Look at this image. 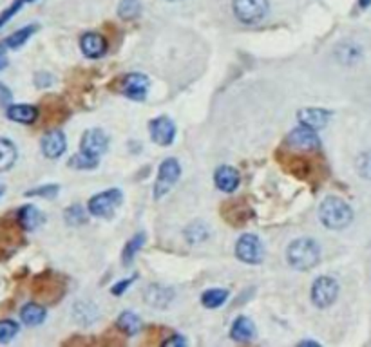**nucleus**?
<instances>
[{"instance_id": "obj_31", "label": "nucleus", "mask_w": 371, "mask_h": 347, "mask_svg": "<svg viewBox=\"0 0 371 347\" xmlns=\"http://www.w3.org/2000/svg\"><path fill=\"white\" fill-rule=\"evenodd\" d=\"M288 168H290V172H294L295 176H299V177L306 176L308 170H310V168H308V163L301 158H290Z\"/></svg>"}, {"instance_id": "obj_26", "label": "nucleus", "mask_w": 371, "mask_h": 347, "mask_svg": "<svg viewBox=\"0 0 371 347\" xmlns=\"http://www.w3.org/2000/svg\"><path fill=\"white\" fill-rule=\"evenodd\" d=\"M143 243H145L143 234L134 235V239L127 243V248H125V252H123V261H125V264L127 262L132 261V257L136 255V252H140V248L143 246Z\"/></svg>"}, {"instance_id": "obj_9", "label": "nucleus", "mask_w": 371, "mask_h": 347, "mask_svg": "<svg viewBox=\"0 0 371 347\" xmlns=\"http://www.w3.org/2000/svg\"><path fill=\"white\" fill-rule=\"evenodd\" d=\"M149 131L154 143L161 145V147H168L174 141V138H176V125L167 116L152 120L149 125Z\"/></svg>"}, {"instance_id": "obj_23", "label": "nucleus", "mask_w": 371, "mask_h": 347, "mask_svg": "<svg viewBox=\"0 0 371 347\" xmlns=\"http://www.w3.org/2000/svg\"><path fill=\"white\" fill-rule=\"evenodd\" d=\"M35 31L36 26H27L24 27V29H20V31L13 33L11 36H8L2 44L6 45V49H18L20 45H24L27 40H29V36H31Z\"/></svg>"}, {"instance_id": "obj_19", "label": "nucleus", "mask_w": 371, "mask_h": 347, "mask_svg": "<svg viewBox=\"0 0 371 347\" xmlns=\"http://www.w3.org/2000/svg\"><path fill=\"white\" fill-rule=\"evenodd\" d=\"M18 223L26 232H31L35 228H38L42 223V213L36 210L35 207H24L18 212Z\"/></svg>"}, {"instance_id": "obj_25", "label": "nucleus", "mask_w": 371, "mask_h": 347, "mask_svg": "<svg viewBox=\"0 0 371 347\" xmlns=\"http://www.w3.org/2000/svg\"><path fill=\"white\" fill-rule=\"evenodd\" d=\"M141 11V4L138 0H122V4L118 8V13L122 18H134Z\"/></svg>"}, {"instance_id": "obj_14", "label": "nucleus", "mask_w": 371, "mask_h": 347, "mask_svg": "<svg viewBox=\"0 0 371 347\" xmlns=\"http://www.w3.org/2000/svg\"><path fill=\"white\" fill-rule=\"evenodd\" d=\"M328 120H330V113L322 111V108H303V111H299V122L313 129V131L322 129L328 123Z\"/></svg>"}, {"instance_id": "obj_6", "label": "nucleus", "mask_w": 371, "mask_h": 347, "mask_svg": "<svg viewBox=\"0 0 371 347\" xmlns=\"http://www.w3.org/2000/svg\"><path fill=\"white\" fill-rule=\"evenodd\" d=\"M181 168L180 163L176 159H165V161L159 165V174H158V181H156V190H154V197L159 199L163 195L167 194L168 190L172 188V185L180 179Z\"/></svg>"}, {"instance_id": "obj_3", "label": "nucleus", "mask_w": 371, "mask_h": 347, "mask_svg": "<svg viewBox=\"0 0 371 347\" xmlns=\"http://www.w3.org/2000/svg\"><path fill=\"white\" fill-rule=\"evenodd\" d=\"M234 13L244 24H255L268 13V0H234Z\"/></svg>"}, {"instance_id": "obj_36", "label": "nucleus", "mask_w": 371, "mask_h": 347, "mask_svg": "<svg viewBox=\"0 0 371 347\" xmlns=\"http://www.w3.org/2000/svg\"><path fill=\"white\" fill-rule=\"evenodd\" d=\"M187 344V340L185 339H181V337H172V339H168V340H165V342H163V346H185Z\"/></svg>"}, {"instance_id": "obj_28", "label": "nucleus", "mask_w": 371, "mask_h": 347, "mask_svg": "<svg viewBox=\"0 0 371 347\" xmlns=\"http://www.w3.org/2000/svg\"><path fill=\"white\" fill-rule=\"evenodd\" d=\"M65 221L71 226L84 225V223H86V212H84V208L78 207V204L68 208V210H65Z\"/></svg>"}, {"instance_id": "obj_15", "label": "nucleus", "mask_w": 371, "mask_h": 347, "mask_svg": "<svg viewBox=\"0 0 371 347\" xmlns=\"http://www.w3.org/2000/svg\"><path fill=\"white\" fill-rule=\"evenodd\" d=\"M174 298V291L165 286H149V289L145 291V300L152 307H167Z\"/></svg>"}, {"instance_id": "obj_39", "label": "nucleus", "mask_w": 371, "mask_h": 347, "mask_svg": "<svg viewBox=\"0 0 371 347\" xmlns=\"http://www.w3.org/2000/svg\"><path fill=\"white\" fill-rule=\"evenodd\" d=\"M2 194H4V186L0 185V195H2Z\"/></svg>"}, {"instance_id": "obj_30", "label": "nucleus", "mask_w": 371, "mask_h": 347, "mask_svg": "<svg viewBox=\"0 0 371 347\" xmlns=\"http://www.w3.org/2000/svg\"><path fill=\"white\" fill-rule=\"evenodd\" d=\"M18 333V324L13 321H0V344L9 342Z\"/></svg>"}, {"instance_id": "obj_1", "label": "nucleus", "mask_w": 371, "mask_h": 347, "mask_svg": "<svg viewBox=\"0 0 371 347\" xmlns=\"http://www.w3.org/2000/svg\"><path fill=\"white\" fill-rule=\"evenodd\" d=\"M322 225L331 228V230H342L352 223L353 212L348 204L339 197H328L319 208Z\"/></svg>"}, {"instance_id": "obj_24", "label": "nucleus", "mask_w": 371, "mask_h": 347, "mask_svg": "<svg viewBox=\"0 0 371 347\" xmlns=\"http://www.w3.org/2000/svg\"><path fill=\"white\" fill-rule=\"evenodd\" d=\"M228 298V291L223 288H217V289H208V291H205L203 297H201V302H203L205 307H219L225 304V300Z\"/></svg>"}, {"instance_id": "obj_4", "label": "nucleus", "mask_w": 371, "mask_h": 347, "mask_svg": "<svg viewBox=\"0 0 371 347\" xmlns=\"http://www.w3.org/2000/svg\"><path fill=\"white\" fill-rule=\"evenodd\" d=\"M120 203H122V192L118 188H111L90 199L89 212L96 217H109L113 216Z\"/></svg>"}, {"instance_id": "obj_38", "label": "nucleus", "mask_w": 371, "mask_h": 347, "mask_svg": "<svg viewBox=\"0 0 371 347\" xmlns=\"http://www.w3.org/2000/svg\"><path fill=\"white\" fill-rule=\"evenodd\" d=\"M358 6H361V8H370L371 6V0H358Z\"/></svg>"}, {"instance_id": "obj_22", "label": "nucleus", "mask_w": 371, "mask_h": 347, "mask_svg": "<svg viewBox=\"0 0 371 347\" xmlns=\"http://www.w3.org/2000/svg\"><path fill=\"white\" fill-rule=\"evenodd\" d=\"M15 159H17V149L9 140L0 138V170H8L13 167Z\"/></svg>"}, {"instance_id": "obj_35", "label": "nucleus", "mask_w": 371, "mask_h": 347, "mask_svg": "<svg viewBox=\"0 0 371 347\" xmlns=\"http://www.w3.org/2000/svg\"><path fill=\"white\" fill-rule=\"evenodd\" d=\"M132 280H134V279L123 280V282H120V284L113 286V295H122L123 291H125V288H129V286L132 284Z\"/></svg>"}, {"instance_id": "obj_21", "label": "nucleus", "mask_w": 371, "mask_h": 347, "mask_svg": "<svg viewBox=\"0 0 371 347\" xmlns=\"http://www.w3.org/2000/svg\"><path fill=\"white\" fill-rule=\"evenodd\" d=\"M116 328L120 331H123L125 334H136L141 330V321L140 316L132 312H125L118 316Z\"/></svg>"}, {"instance_id": "obj_2", "label": "nucleus", "mask_w": 371, "mask_h": 347, "mask_svg": "<svg viewBox=\"0 0 371 347\" xmlns=\"http://www.w3.org/2000/svg\"><path fill=\"white\" fill-rule=\"evenodd\" d=\"M288 262L295 270H310L319 262V244L312 239H297L288 246Z\"/></svg>"}, {"instance_id": "obj_17", "label": "nucleus", "mask_w": 371, "mask_h": 347, "mask_svg": "<svg viewBox=\"0 0 371 347\" xmlns=\"http://www.w3.org/2000/svg\"><path fill=\"white\" fill-rule=\"evenodd\" d=\"M253 333H255V330H253L252 321L246 318V316L235 318V322L232 324L230 337L234 340H237V342H248V340L253 339Z\"/></svg>"}, {"instance_id": "obj_37", "label": "nucleus", "mask_w": 371, "mask_h": 347, "mask_svg": "<svg viewBox=\"0 0 371 347\" xmlns=\"http://www.w3.org/2000/svg\"><path fill=\"white\" fill-rule=\"evenodd\" d=\"M6 45L4 44H0V71L8 65V58H6Z\"/></svg>"}, {"instance_id": "obj_27", "label": "nucleus", "mask_w": 371, "mask_h": 347, "mask_svg": "<svg viewBox=\"0 0 371 347\" xmlns=\"http://www.w3.org/2000/svg\"><path fill=\"white\" fill-rule=\"evenodd\" d=\"M96 165H98V158H93V156H87V154L80 152L77 154L74 158L69 161V167H74V168H95Z\"/></svg>"}, {"instance_id": "obj_12", "label": "nucleus", "mask_w": 371, "mask_h": 347, "mask_svg": "<svg viewBox=\"0 0 371 347\" xmlns=\"http://www.w3.org/2000/svg\"><path fill=\"white\" fill-rule=\"evenodd\" d=\"M42 152L45 158L56 159L65 152V136L62 131H49L42 140Z\"/></svg>"}, {"instance_id": "obj_33", "label": "nucleus", "mask_w": 371, "mask_h": 347, "mask_svg": "<svg viewBox=\"0 0 371 347\" xmlns=\"http://www.w3.org/2000/svg\"><path fill=\"white\" fill-rule=\"evenodd\" d=\"M58 194V186L49 185V186H40V188L29 190L26 195H42V197H53V195Z\"/></svg>"}, {"instance_id": "obj_34", "label": "nucleus", "mask_w": 371, "mask_h": 347, "mask_svg": "<svg viewBox=\"0 0 371 347\" xmlns=\"http://www.w3.org/2000/svg\"><path fill=\"white\" fill-rule=\"evenodd\" d=\"M11 92H9L8 87H4L2 83H0V105H8L9 102H11Z\"/></svg>"}, {"instance_id": "obj_32", "label": "nucleus", "mask_w": 371, "mask_h": 347, "mask_svg": "<svg viewBox=\"0 0 371 347\" xmlns=\"http://www.w3.org/2000/svg\"><path fill=\"white\" fill-rule=\"evenodd\" d=\"M357 168H358V172H361L362 177L371 179V150L366 154H362L361 158H358Z\"/></svg>"}, {"instance_id": "obj_29", "label": "nucleus", "mask_w": 371, "mask_h": 347, "mask_svg": "<svg viewBox=\"0 0 371 347\" xmlns=\"http://www.w3.org/2000/svg\"><path fill=\"white\" fill-rule=\"evenodd\" d=\"M29 2H33V0H13V4L9 6L8 9H4L2 15H0V27L4 26L6 22H9V20H11V18H13L24 6L29 4Z\"/></svg>"}, {"instance_id": "obj_5", "label": "nucleus", "mask_w": 371, "mask_h": 347, "mask_svg": "<svg viewBox=\"0 0 371 347\" xmlns=\"http://www.w3.org/2000/svg\"><path fill=\"white\" fill-rule=\"evenodd\" d=\"M337 295H339V284L331 277H319L313 282L312 300L317 307L331 306L335 302Z\"/></svg>"}, {"instance_id": "obj_8", "label": "nucleus", "mask_w": 371, "mask_h": 347, "mask_svg": "<svg viewBox=\"0 0 371 347\" xmlns=\"http://www.w3.org/2000/svg\"><path fill=\"white\" fill-rule=\"evenodd\" d=\"M286 143H288L292 149L308 152V150L319 149L321 140H319V136H317V132L313 131V129L303 125V127H297V129H294V131L290 132L288 138H286Z\"/></svg>"}, {"instance_id": "obj_10", "label": "nucleus", "mask_w": 371, "mask_h": 347, "mask_svg": "<svg viewBox=\"0 0 371 347\" xmlns=\"http://www.w3.org/2000/svg\"><path fill=\"white\" fill-rule=\"evenodd\" d=\"M122 90L123 95L129 96L131 99L141 102L147 96V90H149V78L145 74H140V72L127 74L122 80Z\"/></svg>"}, {"instance_id": "obj_20", "label": "nucleus", "mask_w": 371, "mask_h": 347, "mask_svg": "<svg viewBox=\"0 0 371 347\" xmlns=\"http://www.w3.org/2000/svg\"><path fill=\"white\" fill-rule=\"evenodd\" d=\"M20 318L26 325H38L44 322L45 318V309L40 304H26L20 312Z\"/></svg>"}, {"instance_id": "obj_13", "label": "nucleus", "mask_w": 371, "mask_h": 347, "mask_svg": "<svg viewBox=\"0 0 371 347\" xmlns=\"http://www.w3.org/2000/svg\"><path fill=\"white\" fill-rule=\"evenodd\" d=\"M81 51L87 58H100L107 51V44H105L104 36L96 35V33H87L81 38Z\"/></svg>"}, {"instance_id": "obj_11", "label": "nucleus", "mask_w": 371, "mask_h": 347, "mask_svg": "<svg viewBox=\"0 0 371 347\" xmlns=\"http://www.w3.org/2000/svg\"><path fill=\"white\" fill-rule=\"evenodd\" d=\"M107 136L98 129H93V131H87L81 138V152L93 156V158H100L107 150Z\"/></svg>"}, {"instance_id": "obj_18", "label": "nucleus", "mask_w": 371, "mask_h": 347, "mask_svg": "<svg viewBox=\"0 0 371 347\" xmlns=\"http://www.w3.org/2000/svg\"><path fill=\"white\" fill-rule=\"evenodd\" d=\"M8 118L18 123H33L38 118V108L33 105H11L8 108Z\"/></svg>"}, {"instance_id": "obj_16", "label": "nucleus", "mask_w": 371, "mask_h": 347, "mask_svg": "<svg viewBox=\"0 0 371 347\" xmlns=\"http://www.w3.org/2000/svg\"><path fill=\"white\" fill-rule=\"evenodd\" d=\"M214 179H216L217 188L223 190V192H234L237 188V185H239V174L232 167L217 168Z\"/></svg>"}, {"instance_id": "obj_7", "label": "nucleus", "mask_w": 371, "mask_h": 347, "mask_svg": "<svg viewBox=\"0 0 371 347\" xmlns=\"http://www.w3.org/2000/svg\"><path fill=\"white\" fill-rule=\"evenodd\" d=\"M235 255L243 262L248 264H258L262 259V244L259 237L252 234L241 235L237 244H235Z\"/></svg>"}]
</instances>
